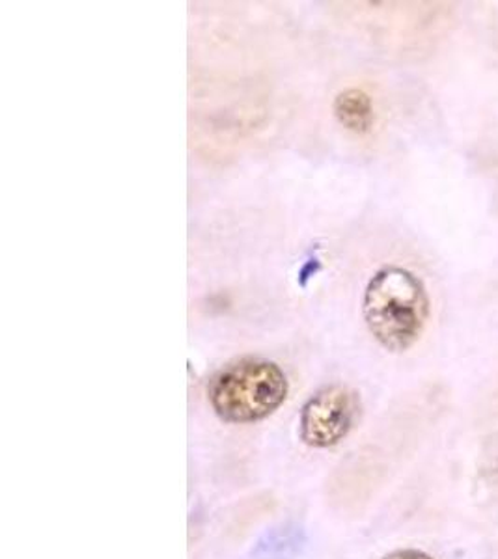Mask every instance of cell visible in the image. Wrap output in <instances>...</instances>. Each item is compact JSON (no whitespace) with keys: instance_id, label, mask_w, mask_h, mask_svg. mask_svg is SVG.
<instances>
[{"instance_id":"3957f363","label":"cell","mask_w":498,"mask_h":559,"mask_svg":"<svg viewBox=\"0 0 498 559\" xmlns=\"http://www.w3.org/2000/svg\"><path fill=\"white\" fill-rule=\"evenodd\" d=\"M360 413L357 392L332 384L312 395L300 411L299 437L316 450L339 445L349 435Z\"/></svg>"},{"instance_id":"5b68a950","label":"cell","mask_w":498,"mask_h":559,"mask_svg":"<svg viewBox=\"0 0 498 559\" xmlns=\"http://www.w3.org/2000/svg\"><path fill=\"white\" fill-rule=\"evenodd\" d=\"M381 559H434L429 554L416 550V548H403V550H394V552L387 554Z\"/></svg>"},{"instance_id":"6da1fadb","label":"cell","mask_w":498,"mask_h":559,"mask_svg":"<svg viewBox=\"0 0 498 559\" xmlns=\"http://www.w3.org/2000/svg\"><path fill=\"white\" fill-rule=\"evenodd\" d=\"M363 316L384 349L402 353L416 344L429 316L426 287L402 267H384L366 287Z\"/></svg>"},{"instance_id":"7a4b0ae2","label":"cell","mask_w":498,"mask_h":559,"mask_svg":"<svg viewBox=\"0 0 498 559\" xmlns=\"http://www.w3.org/2000/svg\"><path fill=\"white\" fill-rule=\"evenodd\" d=\"M288 377L265 358H239L224 366L208 384L213 413L226 424H254L269 418L288 397Z\"/></svg>"},{"instance_id":"277c9868","label":"cell","mask_w":498,"mask_h":559,"mask_svg":"<svg viewBox=\"0 0 498 559\" xmlns=\"http://www.w3.org/2000/svg\"><path fill=\"white\" fill-rule=\"evenodd\" d=\"M334 115L340 123L353 133H366L374 123V107L366 92L357 88L344 90L334 99Z\"/></svg>"}]
</instances>
